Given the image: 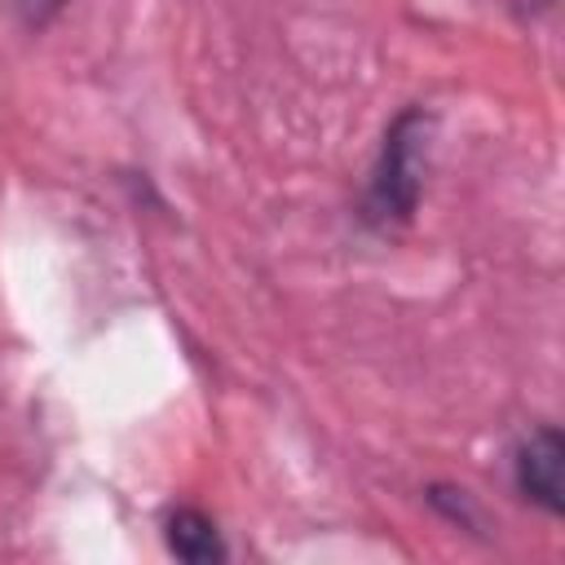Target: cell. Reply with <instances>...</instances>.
<instances>
[{
  "label": "cell",
  "instance_id": "obj_6",
  "mask_svg": "<svg viewBox=\"0 0 565 565\" xmlns=\"http://www.w3.org/2000/svg\"><path fill=\"white\" fill-rule=\"evenodd\" d=\"M512 4H516L521 13H530V18H534V13H547V9H552V0H512Z\"/></svg>",
  "mask_w": 565,
  "mask_h": 565
},
{
  "label": "cell",
  "instance_id": "obj_4",
  "mask_svg": "<svg viewBox=\"0 0 565 565\" xmlns=\"http://www.w3.org/2000/svg\"><path fill=\"white\" fill-rule=\"evenodd\" d=\"M428 503H433L450 525H459V530H468V534H481V530H486V512L477 508V499H472L463 486L433 481V486H428Z\"/></svg>",
  "mask_w": 565,
  "mask_h": 565
},
{
  "label": "cell",
  "instance_id": "obj_1",
  "mask_svg": "<svg viewBox=\"0 0 565 565\" xmlns=\"http://www.w3.org/2000/svg\"><path fill=\"white\" fill-rule=\"evenodd\" d=\"M433 141H437V110L424 102L402 106L375 150V163L366 172V190H362V221L371 230H397L411 225L424 199V181H428V159H433Z\"/></svg>",
  "mask_w": 565,
  "mask_h": 565
},
{
  "label": "cell",
  "instance_id": "obj_5",
  "mask_svg": "<svg viewBox=\"0 0 565 565\" xmlns=\"http://www.w3.org/2000/svg\"><path fill=\"white\" fill-rule=\"evenodd\" d=\"M66 4H71V0H9V9L18 13V22H22L26 31H44Z\"/></svg>",
  "mask_w": 565,
  "mask_h": 565
},
{
  "label": "cell",
  "instance_id": "obj_3",
  "mask_svg": "<svg viewBox=\"0 0 565 565\" xmlns=\"http://www.w3.org/2000/svg\"><path fill=\"white\" fill-rule=\"evenodd\" d=\"M163 543L185 565H216V561L230 556L216 521L203 508H190V503H177V508L163 512Z\"/></svg>",
  "mask_w": 565,
  "mask_h": 565
},
{
  "label": "cell",
  "instance_id": "obj_2",
  "mask_svg": "<svg viewBox=\"0 0 565 565\" xmlns=\"http://www.w3.org/2000/svg\"><path fill=\"white\" fill-rule=\"evenodd\" d=\"M512 486L547 516L565 512V437L556 424H534L512 446Z\"/></svg>",
  "mask_w": 565,
  "mask_h": 565
}]
</instances>
